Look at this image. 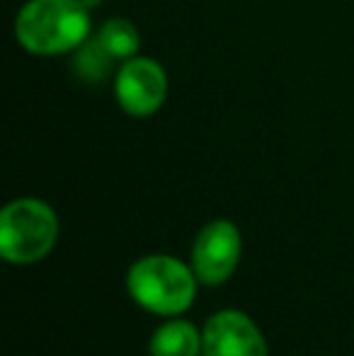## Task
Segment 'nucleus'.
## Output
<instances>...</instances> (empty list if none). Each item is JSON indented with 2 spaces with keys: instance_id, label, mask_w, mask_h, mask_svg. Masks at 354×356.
Listing matches in <instances>:
<instances>
[{
  "instance_id": "5",
  "label": "nucleus",
  "mask_w": 354,
  "mask_h": 356,
  "mask_svg": "<svg viewBox=\"0 0 354 356\" xmlns=\"http://www.w3.org/2000/svg\"><path fill=\"white\" fill-rule=\"evenodd\" d=\"M243 252V238L236 223L226 218L209 220L192 245V269L199 284L221 286L233 277Z\"/></svg>"
},
{
  "instance_id": "7",
  "label": "nucleus",
  "mask_w": 354,
  "mask_h": 356,
  "mask_svg": "<svg viewBox=\"0 0 354 356\" xmlns=\"http://www.w3.org/2000/svg\"><path fill=\"white\" fill-rule=\"evenodd\" d=\"M204 352L202 332L189 320H170L163 323L148 342L151 356H199Z\"/></svg>"
},
{
  "instance_id": "6",
  "label": "nucleus",
  "mask_w": 354,
  "mask_h": 356,
  "mask_svg": "<svg viewBox=\"0 0 354 356\" xmlns=\"http://www.w3.org/2000/svg\"><path fill=\"white\" fill-rule=\"evenodd\" d=\"M204 356H267L260 327L241 310H218L204 323Z\"/></svg>"
},
{
  "instance_id": "3",
  "label": "nucleus",
  "mask_w": 354,
  "mask_h": 356,
  "mask_svg": "<svg viewBox=\"0 0 354 356\" xmlns=\"http://www.w3.org/2000/svg\"><path fill=\"white\" fill-rule=\"evenodd\" d=\"M58 216L37 197H19L0 211V254L13 264H34L54 250Z\"/></svg>"
},
{
  "instance_id": "1",
  "label": "nucleus",
  "mask_w": 354,
  "mask_h": 356,
  "mask_svg": "<svg viewBox=\"0 0 354 356\" xmlns=\"http://www.w3.org/2000/svg\"><path fill=\"white\" fill-rule=\"evenodd\" d=\"M92 8L83 0H27L15 15V42L32 56H71L92 34Z\"/></svg>"
},
{
  "instance_id": "8",
  "label": "nucleus",
  "mask_w": 354,
  "mask_h": 356,
  "mask_svg": "<svg viewBox=\"0 0 354 356\" xmlns=\"http://www.w3.org/2000/svg\"><path fill=\"white\" fill-rule=\"evenodd\" d=\"M117 68H119V61L99 44L95 32L71 54V71L86 85L107 83V80L114 78Z\"/></svg>"
},
{
  "instance_id": "10",
  "label": "nucleus",
  "mask_w": 354,
  "mask_h": 356,
  "mask_svg": "<svg viewBox=\"0 0 354 356\" xmlns=\"http://www.w3.org/2000/svg\"><path fill=\"white\" fill-rule=\"evenodd\" d=\"M86 5H90V8H95V5H99V0H83Z\"/></svg>"
},
{
  "instance_id": "9",
  "label": "nucleus",
  "mask_w": 354,
  "mask_h": 356,
  "mask_svg": "<svg viewBox=\"0 0 354 356\" xmlns=\"http://www.w3.org/2000/svg\"><path fill=\"white\" fill-rule=\"evenodd\" d=\"M95 37L119 63L136 56L141 49V32L129 17H107L95 29Z\"/></svg>"
},
{
  "instance_id": "4",
  "label": "nucleus",
  "mask_w": 354,
  "mask_h": 356,
  "mask_svg": "<svg viewBox=\"0 0 354 356\" xmlns=\"http://www.w3.org/2000/svg\"><path fill=\"white\" fill-rule=\"evenodd\" d=\"M112 90L119 109L127 117L148 119L163 109L170 92V80L158 58L136 54L119 63L112 78Z\"/></svg>"
},
{
  "instance_id": "2",
  "label": "nucleus",
  "mask_w": 354,
  "mask_h": 356,
  "mask_svg": "<svg viewBox=\"0 0 354 356\" xmlns=\"http://www.w3.org/2000/svg\"><path fill=\"white\" fill-rule=\"evenodd\" d=\"M197 274L170 254H148L131 264L127 274L129 296L156 315H179L197 298Z\"/></svg>"
}]
</instances>
